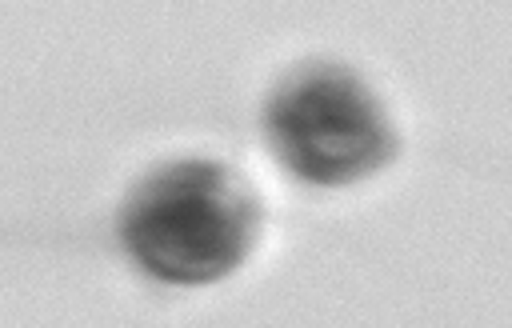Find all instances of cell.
<instances>
[{"instance_id":"6da1fadb","label":"cell","mask_w":512,"mask_h":328,"mask_svg":"<svg viewBox=\"0 0 512 328\" xmlns=\"http://www.w3.org/2000/svg\"><path fill=\"white\" fill-rule=\"evenodd\" d=\"M260 236V200L220 160H172L148 172L120 208L128 256L168 284H212L244 264Z\"/></svg>"},{"instance_id":"7a4b0ae2","label":"cell","mask_w":512,"mask_h":328,"mask_svg":"<svg viewBox=\"0 0 512 328\" xmlns=\"http://www.w3.org/2000/svg\"><path fill=\"white\" fill-rule=\"evenodd\" d=\"M264 132L280 164L308 184H352L396 156V128L360 72L308 60L280 76L264 104Z\"/></svg>"}]
</instances>
